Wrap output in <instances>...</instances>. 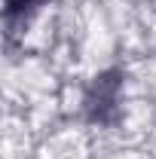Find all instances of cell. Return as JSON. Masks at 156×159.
<instances>
[{
	"label": "cell",
	"mask_w": 156,
	"mask_h": 159,
	"mask_svg": "<svg viewBox=\"0 0 156 159\" xmlns=\"http://www.w3.org/2000/svg\"><path fill=\"white\" fill-rule=\"evenodd\" d=\"M117 101H119V74H101L92 83L89 95H86V113L92 122H110L117 116Z\"/></svg>",
	"instance_id": "6da1fadb"
},
{
	"label": "cell",
	"mask_w": 156,
	"mask_h": 159,
	"mask_svg": "<svg viewBox=\"0 0 156 159\" xmlns=\"http://www.w3.org/2000/svg\"><path fill=\"white\" fill-rule=\"evenodd\" d=\"M46 0H6V21L16 25V21H25L31 12H37Z\"/></svg>",
	"instance_id": "7a4b0ae2"
}]
</instances>
